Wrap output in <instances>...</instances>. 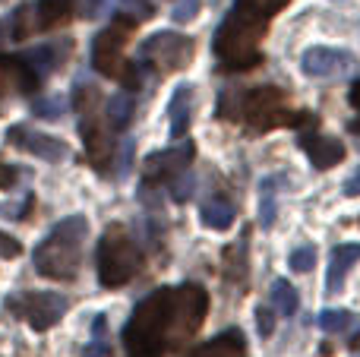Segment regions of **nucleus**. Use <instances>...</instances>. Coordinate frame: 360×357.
<instances>
[{
  "label": "nucleus",
  "mask_w": 360,
  "mask_h": 357,
  "mask_svg": "<svg viewBox=\"0 0 360 357\" xmlns=\"http://www.w3.org/2000/svg\"><path fill=\"white\" fill-rule=\"evenodd\" d=\"M171 323H174V288H158L136 304L124 326L127 357H165L171 351Z\"/></svg>",
  "instance_id": "obj_1"
},
{
  "label": "nucleus",
  "mask_w": 360,
  "mask_h": 357,
  "mask_svg": "<svg viewBox=\"0 0 360 357\" xmlns=\"http://www.w3.org/2000/svg\"><path fill=\"white\" fill-rule=\"evenodd\" d=\"M269 19L256 16V13L234 6V10L224 16V22L215 32V57L224 63L228 70H253L262 63V51L259 41L266 38Z\"/></svg>",
  "instance_id": "obj_2"
},
{
  "label": "nucleus",
  "mask_w": 360,
  "mask_h": 357,
  "mask_svg": "<svg viewBox=\"0 0 360 357\" xmlns=\"http://www.w3.org/2000/svg\"><path fill=\"white\" fill-rule=\"evenodd\" d=\"M89 234L86 215H70V219L57 221L54 231L35 247V269L57 282H73L79 272L82 259V244Z\"/></svg>",
  "instance_id": "obj_3"
},
{
  "label": "nucleus",
  "mask_w": 360,
  "mask_h": 357,
  "mask_svg": "<svg viewBox=\"0 0 360 357\" xmlns=\"http://www.w3.org/2000/svg\"><path fill=\"white\" fill-rule=\"evenodd\" d=\"M234 117H243L256 133L275 130V126H316V117L307 111H291L281 89L262 86L253 92H243L237 101Z\"/></svg>",
  "instance_id": "obj_4"
},
{
  "label": "nucleus",
  "mask_w": 360,
  "mask_h": 357,
  "mask_svg": "<svg viewBox=\"0 0 360 357\" xmlns=\"http://www.w3.org/2000/svg\"><path fill=\"white\" fill-rule=\"evenodd\" d=\"M95 266H98V282L105 288H124L143 269V250L124 225H108L98 240Z\"/></svg>",
  "instance_id": "obj_5"
},
{
  "label": "nucleus",
  "mask_w": 360,
  "mask_h": 357,
  "mask_svg": "<svg viewBox=\"0 0 360 357\" xmlns=\"http://www.w3.org/2000/svg\"><path fill=\"white\" fill-rule=\"evenodd\" d=\"M73 108L79 111V133H82V143H86L89 162L98 171H108L114 158V139H111V130L101 126L98 120V92L92 86H79L73 92Z\"/></svg>",
  "instance_id": "obj_6"
},
{
  "label": "nucleus",
  "mask_w": 360,
  "mask_h": 357,
  "mask_svg": "<svg viewBox=\"0 0 360 357\" xmlns=\"http://www.w3.org/2000/svg\"><path fill=\"white\" fill-rule=\"evenodd\" d=\"M136 29V16H117L108 29H101L92 38V67L108 79H120L124 73V44L130 41Z\"/></svg>",
  "instance_id": "obj_7"
},
{
  "label": "nucleus",
  "mask_w": 360,
  "mask_h": 357,
  "mask_svg": "<svg viewBox=\"0 0 360 357\" xmlns=\"http://www.w3.org/2000/svg\"><path fill=\"white\" fill-rule=\"evenodd\" d=\"M205 310H209V294L199 285H180L174 288V323H171V351H180L186 342L202 326Z\"/></svg>",
  "instance_id": "obj_8"
},
{
  "label": "nucleus",
  "mask_w": 360,
  "mask_h": 357,
  "mask_svg": "<svg viewBox=\"0 0 360 357\" xmlns=\"http://www.w3.org/2000/svg\"><path fill=\"white\" fill-rule=\"evenodd\" d=\"M6 307L25 320L35 332H48L51 326L63 320L67 313V297L54 294V291H25V294H10L6 297Z\"/></svg>",
  "instance_id": "obj_9"
},
{
  "label": "nucleus",
  "mask_w": 360,
  "mask_h": 357,
  "mask_svg": "<svg viewBox=\"0 0 360 357\" xmlns=\"http://www.w3.org/2000/svg\"><path fill=\"white\" fill-rule=\"evenodd\" d=\"M193 54H196V41L190 35H180V32H155L149 41L139 51V60L152 63L162 73H174V70H184L193 63Z\"/></svg>",
  "instance_id": "obj_10"
},
{
  "label": "nucleus",
  "mask_w": 360,
  "mask_h": 357,
  "mask_svg": "<svg viewBox=\"0 0 360 357\" xmlns=\"http://www.w3.org/2000/svg\"><path fill=\"white\" fill-rule=\"evenodd\" d=\"M73 16V0H35L32 6H19L16 16H13V38L22 41L32 32H44L54 29V25H63Z\"/></svg>",
  "instance_id": "obj_11"
},
{
  "label": "nucleus",
  "mask_w": 360,
  "mask_h": 357,
  "mask_svg": "<svg viewBox=\"0 0 360 357\" xmlns=\"http://www.w3.org/2000/svg\"><path fill=\"white\" fill-rule=\"evenodd\" d=\"M193 162V143L174 145V149H162L152 152L143 164L146 183H162V181H177Z\"/></svg>",
  "instance_id": "obj_12"
},
{
  "label": "nucleus",
  "mask_w": 360,
  "mask_h": 357,
  "mask_svg": "<svg viewBox=\"0 0 360 357\" xmlns=\"http://www.w3.org/2000/svg\"><path fill=\"white\" fill-rule=\"evenodd\" d=\"M6 139H10L13 145H19L22 152H32V155L44 158V162H51V164L63 162V158L70 155V145L63 143V139L48 136V133H38V130H29V126H10Z\"/></svg>",
  "instance_id": "obj_13"
},
{
  "label": "nucleus",
  "mask_w": 360,
  "mask_h": 357,
  "mask_svg": "<svg viewBox=\"0 0 360 357\" xmlns=\"http://www.w3.org/2000/svg\"><path fill=\"white\" fill-rule=\"evenodd\" d=\"M354 67V57L348 51H338V48H310L304 51L300 57V70H304L310 79H329V76H342Z\"/></svg>",
  "instance_id": "obj_14"
},
{
  "label": "nucleus",
  "mask_w": 360,
  "mask_h": 357,
  "mask_svg": "<svg viewBox=\"0 0 360 357\" xmlns=\"http://www.w3.org/2000/svg\"><path fill=\"white\" fill-rule=\"evenodd\" d=\"M38 89V73L13 54H0V95L16 92V95H32Z\"/></svg>",
  "instance_id": "obj_15"
},
{
  "label": "nucleus",
  "mask_w": 360,
  "mask_h": 357,
  "mask_svg": "<svg viewBox=\"0 0 360 357\" xmlns=\"http://www.w3.org/2000/svg\"><path fill=\"white\" fill-rule=\"evenodd\" d=\"M300 145L307 149V158L313 162V168H319V171L335 168V164L345 158V145L338 143L335 136H323V133H304V136H300Z\"/></svg>",
  "instance_id": "obj_16"
},
{
  "label": "nucleus",
  "mask_w": 360,
  "mask_h": 357,
  "mask_svg": "<svg viewBox=\"0 0 360 357\" xmlns=\"http://www.w3.org/2000/svg\"><path fill=\"white\" fill-rule=\"evenodd\" d=\"M70 51H73V41H70V38H60V41H48V44H38V48L25 51L22 60L29 63L38 76H48V73H54L57 67H63Z\"/></svg>",
  "instance_id": "obj_17"
},
{
  "label": "nucleus",
  "mask_w": 360,
  "mask_h": 357,
  "mask_svg": "<svg viewBox=\"0 0 360 357\" xmlns=\"http://www.w3.org/2000/svg\"><path fill=\"white\" fill-rule=\"evenodd\" d=\"M186 357H247V342H243V335L237 329H228V332L215 335L212 342L199 345Z\"/></svg>",
  "instance_id": "obj_18"
},
{
  "label": "nucleus",
  "mask_w": 360,
  "mask_h": 357,
  "mask_svg": "<svg viewBox=\"0 0 360 357\" xmlns=\"http://www.w3.org/2000/svg\"><path fill=\"white\" fill-rule=\"evenodd\" d=\"M360 259V244H342L335 247V253H332V263H329V275H326V291L329 294H338L345 285V275L351 272V266H354Z\"/></svg>",
  "instance_id": "obj_19"
},
{
  "label": "nucleus",
  "mask_w": 360,
  "mask_h": 357,
  "mask_svg": "<svg viewBox=\"0 0 360 357\" xmlns=\"http://www.w3.org/2000/svg\"><path fill=\"white\" fill-rule=\"evenodd\" d=\"M190 114H193V86H177L174 95H171L168 105V117H171V136L180 139L190 126Z\"/></svg>",
  "instance_id": "obj_20"
},
{
  "label": "nucleus",
  "mask_w": 360,
  "mask_h": 357,
  "mask_svg": "<svg viewBox=\"0 0 360 357\" xmlns=\"http://www.w3.org/2000/svg\"><path fill=\"white\" fill-rule=\"evenodd\" d=\"M199 219H202V225L212 228V231H224V228L234 225L237 209H234V202H228V200H221V196H215V200L202 202V209H199Z\"/></svg>",
  "instance_id": "obj_21"
},
{
  "label": "nucleus",
  "mask_w": 360,
  "mask_h": 357,
  "mask_svg": "<svg viewBox=\"0 0 360 357\" xmlns=\"http://www.w3.org/2000/svg\"><path fill=\"white\" fill-rule=\"evenodd\" d=\"M133 111H136V101H133L130 92L114 95V98L108 101V124H111V130H124V126H130Z\"/></svg>",
  "instance_id": "obj_22"
},
{
  "label": "nucleus",
  "mask_w": 360,
  "mask_h": 357,
  "mask_svg": "<svg viewBox=\"0 0 360 357\" xmlns=\"http://www.w3.org/2000/svg\"><path fill=\"white\" fill-rule=\"evenodd\" d=\"M272 307L278 310L281 316H294V313H297L300 297H297V291H294L291 282H285V278L272 282Z\"/></svg>",
  "instance_id": "obj_23"
},
{
  "label": "nucleus",
  "mask_w": 360,
  "mask_h": 357,
  "mask_svg": "<svg viewBox=\"0 0 360 357\" xmlns=\"http://www.w3.org/2000/svg\"><path fill=\"white\" fill-rule=\"evenodd\" d=\"M259 221H262V228H269L275 221V181L272 177H266L259 183Z\"/></svg>",
  "instance_id": "obj_24"
},
{
  "label": "nucleus",
  "mask_w": 360,
  "mask_h": 357,
  "mask_svg": "<svg viewBox=\"0 0 360 357\" xmlns=\"http://www.w3.org/2000/svg\"><path fill=\"white\" fill-rule=\"evenodd\" d=\"M234 6H243V10L256 13V16H262V19H272L278 10H285L288 0H237Z\"/></svg>",
  "instance_id": "obj_25"
},
{
  "label": "nucleus",
  "mask_w": 360,
  "mask_h": 357,
  "mask_svg": "<svg viewBox=\"0 0 360 357\" xmlns=\"http://www.w3.org/2000/svg\"><path fill=\"white\" fill-rule=\"evenodd\" d=\"M63 111H67V105H63L60 95H51V98H38L35 105H32V114H35V117H51V120H57Z\"/></svg>",
  "instance_id": "obj_26"
},
{
  "label": "nucleus",
  "mask_w": 360,
  "mask_h": 357,
  "mask_svg": "<svg viewBox=\"0 0 360 357\" xmlns=\"http://www.w3.org/2000/svg\"><path fill=\"white\" fill-rule=\"evenodd\" d=\"M288 266L294 272H310L316 266V247H297V250L288 257Z\"/></svg>",
  "instance_id": "obj_27"
},
{
  "label": "nucleus",
  "mask_w": 360,
  "mask_h": 357,
  "mask_svg": "<svg viewBox=\"0 0 360 357\" xmlns=\"http://www.w3.org/2000/svg\"><path fill=\"white\" fill-rule=\"evenodd\" d=\"M348 323H351L348 310H326V313L319 316V329H326V332H342Z\"/></svg>",
  "instance_id": "obj_28"
},
{
  "label": "nucleus",
  "mask_w": 360,
  "mask_h": 357,
  "mask_svg": "<svg viewBox=\"0 0 360 357\" xmlns=\"http://www.w3.org/2000/svg\"><path fill=\"white\" fill-rule=\"evenodd\" d=\"M19 253H22V244H19L16 238H10V234L0 231V257H4V259H16Z\"/></svg>",
  "instance_id": "obj_29"
},
{
  "label": "nucleus",
  "mask_w": 360,
  "mask_h": 357,
  "mask_svg": "<svg viewBox=\"0 0 360 357\" xmlns=\"http://www.w3.org/2000/svg\"><path fill=\"white\" fill-rule=\"evenodd\" d=\"M256 326H259V335H262V339H269V335H272V329H275L272 310H269V307H259V310H256Z\"/></svg>",
  "instance_id": "obj_30"
},
{
  "label": "nucleus",
  "mask_w": 360,
  "mask_h": 357,
  "mask_svg": "<svg viewBox=\"0 0 360 357\" xmlns=\"http://www.w3.org/2000/svg\"><path fill=\"white\" fill-rule=\"evenodd\" d=\"M196 10H199V0H180L171 16H174V22H186V19L196 16Z\"/></svg>",
  "instance_id": "obj_31"
},
{
  "label": "nucleus",
  "mask_w": 360,
  "mask_h": 357,
  "mask_svg": "<svg viewBox=\"0 0 360 357\" xmlns=\"http://www.w3.org/2000/svg\"><path fill=\"white\" fill-rule=\"evenodd\" d=\"M19 177H22V171L13 168V164H4V162H0V190H10L13 183L19 181Z\"/></svg>",
  "instance_id": "obj_32"
},
{
  "label": "nucleus",
  "mask_w": 360,
  "mask_h": 357,
  "mask_svg": "<svg viewBox=\"0 0 360 357\" xmlns=\"http://www.w3.org/2000/svg\"><path fill=\"white\" fill-rule=\"evenodd\" d=\"M190 190H193V177H180V183L177 187H171V193H174V200H186L190 196Z\"/></svg>",
  "instance_id": "obj_33"
},
{
  "label": "nucleus",
  "mask_w": 360,
  "mask_h": 357,
  "mask_svg": "<svg viewBox=\"0 0 360 357\" xmlns=\"http://www.w3.org/2000/svg\"><path fill=\"white\" fill-rule=\"evenodd\" d=\"M345 193H348V196H360V168L348 177V181H345Z\"/></svg>",
  "instance_id": "obj_34"
},
{
  "label": "nucleus",
  "mask_w": 360,
  "mask_h": 357,
  "mask_svg": "<svg viewBox=\"0 0 360 357\" xmlns=\"http://www.w3.org/2000/svg\"><path fill=\"white\" fill-rule=\"evenodd\" d=\"M130 162H133V143L127 139V145L120 149V162H117V168H120V171H127V168H130Z\"/></svg>",
  "instance_id": "obj_35"
},
{
  "label": "nucleus",
  "mask_w": 360,
  "mask_h": 357,
  "mask_svg": "<svg viewBox=\"0 0 360 357\" xmlns=\"http://www.w3.org/2000/svg\"><path fill=\"white\" fill-rule=\"evenodd\" d=\"M348 101H351V105H354V108H357V111H360V79H354V82H351V92H348Z\"/></svg>",
  "instance_id": "obj_36"
},
{
  "label": "nucleus",
  "mask_w": 360,
  "mask_h": 357,
  "mask_svg": "<svg viewBox=\"0 0 360 357\" xmlns=\"http://www.w3.org/2000/svg\"><path fill=\"white\" fill-rule=\"evenodd\" d=\"M348 348H351V351H360V332H357V335H351Z\"/></svg>",
  "instance_id": "obj_37"
},
{
  "label": "nucleus",
  "mask_w": 360,
  "mask_h": 357,
  "mask_svg": "<svg viewBox=\"0 0 360 357\" xmlns=\"http://www.w3.org/2000/svg\"><path fill=\"white\" fill-rule=\"evenodd\" d=\"M348 130H351V133H360V117H357V120H351Z\"/></svg>",
  "instance_id": "obj_38"
}]
</instances>
